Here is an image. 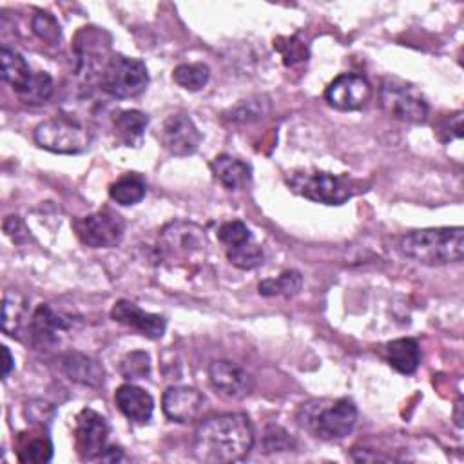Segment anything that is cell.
<instances>
[{"instance_id": "obj_7", "label": "cell", "mask_w": 464, "mask_h": 464, "mask_svg": "<svg viewBox=\"0 0 464 464\" xmlns=\"http://www.w3.org/2000/svg\"><path fill=\"white\" fill-rule=\"evenodd\" d=\"M149 71L138 58L112 56L102 72V89L114 98H134L147 89Z\"/></svg>"}, {"instance_id": "obj_15", "label": "cell", "mask_w": 464, "mask_h": 464, "mask_svg": "<svg viewBox=\"0 0 464 464\" xmlns=\"http://www.w3.org/2000/svg\"><path fill=\"white\" fill-rule=\"evenodd\" d=\"M163 246L167 252L183 257H196L205 254V236L199 227L185 221H172L161 232Z\"/></svg>"}, {"instance_id": "obj_21", "label": "cell", "mask_w": 464, "mask_h": 464, "mask_svg": "<svg viewBox=\"0 0 464 464\" xmlns=\"http://www.w3.org/2000/svg\"><path fill=\"white\" fill-rule=\"evenodd\" d=\"M0 71L2 80L9 83L14 92H18L33 76V71L29 69L25 58L18 51L9 49L7 45H4L0 51Z\"/></svg>"}, {"instance_id": "obj_33", "label": "cell", "mask_w": 464, "mask_h": 464, "mask_svg": "<svg viewBox=\"0 0 464 464\" xmlns=\"http://www.w3.org/2000/svg\"><path fill=\"white\" fill-rule=\"evenodd\" d=\"M218 237L221 243L227 245V248L237 246L248 239H252V234L248 230V227L243 221H227L218 228Z\"/></svg>"}, {"instance_id": "obj_30", "label": "cell", "mask_w": 464, "mask_h": 464, "mask_svg": "<svg viewBox=\"0 0 464 464\" xmlns=\"http://www.w3.org/2000/svg\"><path fill=\"white\" fill-rule=\"evenodd\" d=\"M270 111V102L265 96H256L239 102L232 111H230V121H239V123H248L261 120L265 114Z\"/></svg>"}, {"instance_id": "obj_23", "label": "cell", "mask_w": 464, "mask_h": 464, "mask_svg": "<svg viewBox=\"0 0 464 464\" xmlns=\"http://www.w3.org/2000/svg\"><path fill=\"white\" fill-rule=\"evenodd\" d=\"M147 123H149V116L136 109L120 111L114 116V130H116L118 138L129 147L130 145L136 147L140 143Z\"/></svg>"}, {"instance_id": "obj_32", "label": "cell", "mask_w": 464, "mask_h": 464, "mask_svg": "<svg viewBox=\"0 0 464 464\" xmlns=\"http://www.w3.org/2000/svg\"><path fill=\"white\" fill-rule=\"evenodd\" d=\"M31 25H33L34 34L51 45H56L62 38V27H60L58 20L49 13H36L33 16Z\"/></svg>"}, {"instance_id": "obj_24", "label": "cell", "mask_w": 464, "mask_h": 464, "mask_svg": "<svg viewBox=\"0 0 464 464\" xmlns=\"http://www.w3.org/2000/svg\"><path fill=\"white\" fill-rule=\"evenodd\" d=\"M301 286H303V276L297 270H285L281 276L274 279H263L257 290L265 297H274V295L294 297L301 292Z\"/></svg>"}, {"instance_id": "obj_39", "label": "cell", "mask_w": 464, "mask_h": 464, "mask_svg": "<svg viewBox=\"0 0 464 464\" xmlns=\"http://www.w3.org/2000/svg\"><path fill=\"white\" fill-rule=\"evenodd\" d=\"M453 419H455V424L459 428H462V397L457 399L455 402V413H453Z\"/></svg>"}, {"instance_id": "obj_13", "label": "cell", "mask_w": 464, "mask_h": 464, "mask_svg": "<svg viewBox=\"0 0 464 464\" xmlns=\"http://www.w3.org/2000/svg\"><path fill=\"white\" fill-rule=\"evenodd\" d=\"M111 317L116 323H121L129 328L138 330L141 335H145L149 339L163 337L165 328H167V321L163 315L145 312L138 304H134L127 299H120L114 303V306L111 310Z\"/></svg>"}, {"instance_id": "obj_2", "label": "cell", "mask_w": 464, "mask_h": 464, "mask_svg": "<svg viewBox=\"0 0 464 464\" xmlns=\"http://www.w3.org/2000/svg\"><path fill=\"white\" fill-rule=\"evenodd\" d=\"M399 250L406 257L428 266L455 263L464 256V228L442 227L413 230L399 239Z\"/></svg>"}, {"instance_id": "obj_18", "label": "cell", "mask_w": 464, "mask_h": 464, "mask_svg": "<svg viewBox=\"0 0 464 464\" xmlns=\"http://www.w3.org/2000/svg\"><path fill=\"white\" fill-rule=\"evenodd\" d=\"M114 402L118 410L136 424L149 422L154 411V399L150 393L132 382H125L116 390Z\"/></svg>"}, {"instance_id": "obj_22", "label": "cell", "mask_w": 464, "mask_h": 464, "mask_svg": "<svg viewBox=\"0 0 464 464\" xmlns=\"http://www.w3.org/2000/svg\"><path fill=\"white\" fill-rule=\"evenodd\" d=\"M145 192H147V183L136 172H127V174L120 176L109 187L111 199L116 201L118 205H123V207L140 203L145 198Z\"/></svg>"}, {"instance_id": "obj_35", "label": "cell", "mask_w": 464, "mask_h": 464, "mask_svg": "<svg viewBox=\"0 0 464 464\" xmlns=\"http://www.w3.org/2000/svg\"><path fill=\"white\" fill-rule=\"evenodd\" d=\"M274 47H277V49L281 51V54H283L286 65L295 63V62H301V60H306V56H308V51H306L304 44H301L295 36L286 38V44H285V45L274 44Z\"/></svg>"}, {"instance_id": "obj_8", "label": "cell", "mask_w": 464, "mask_h": 464, "mask_svg": "<svg viewBox=\"0 0 464 464\" xmlns=\"http://www.w3.org/2000/svg\"><path fill=\"white\" fill-rule=\"evenodd\" d=\"M78 239L91 248H112L121 243L125 221L114 210L103 208L72 221Z\"/></svg>"}, {"instance_id": "obj_34", "label": "cell", "mask_w": 464, "mask_h": 464, "mask_svg": "<svg viewBox=\"0 0 464 464\" xmlns=\"http://www.w3.org/2000/svg\"><path fill=\"white\" fill-rule=\"evenodd\" d=\"M265 448L268 451H285L292 448V439L283 428L268 426L265 431Z\"/></svg>"}, {"instance_id": "obj_37", "label": "cell", "mask_w": 464, "mask_h": 464, "mask_svg": "<svg viewBox=\"0 0 464 464\" xmlns=\"http://www.w3.org/2000/svg\"><path fill=\"white\" fill-rule=\"evenodd\" d=\"M100 459H102V460H107V462H116V460H121V459H123V453H121L120 448L111 446V448H105V450L102 451Z\"/></svg>"}, {"instance_id": "obj_3", "label": "cell", "mask_w": 464, "mask_h": 464, "mask_svg": "<svg viewBox=\"0 0 464 464\" xmlns=\"http://www.w3.org/2000/svg\"><path fill=\"white\" fill-rule=\"evenodd\" d=\"M299 424L314 437L332 440L346 437L357 420V408L353 401L343 397L335 401H308L297 411Z\"/></svg>"}, {"instance_id": "obj_26", "label": "cell", "mask_w": 464, "mask_h": 464, "mask_svg": "<svg viewBox=\"0 0 464 464\" xmlns=\"http://www.w3.org/2000/svg\"><path fill=\"white\" fill-rule=\"evenodd\" d=\"M210 71L205 63H179L172 71V80L185 91H199L207 85Z\"/></svg>"}, {"instance_id": "obj_6", "label": "cell", "mask_w": 464, "mask_h": 464, "mask_svg": "<svg viewBox=\"0 0 464 464\" xmlns=\"http://www.w3.org/2000/svg\"><path fill=\"white\" fill-rule=\"evenodd\" d=\"M379 102L382 111L406 123H424L428 118V103L424 96L408 82L386 76L379 89Z\"/></svg>"}, {"instance_id": "obj_1", "label": "cell", "mask_w": 464, "mask_h": 464, "mask_svg": "<svg viewBox=\"0 0 464 464\" xmlns=\"http://www.w3.org/2000/svg\"><path fill=\"white\" fill-rule=\"evenodd\" d=\"M254 446V430L245 413L205 419L194 435V455L201 462L227 464L243 460Z\"/></svg>"}, {"instance_id": "obj_27", "label": "cell", "mask_w": 464, "mask_h": 464, "mask_svg": "<svg viewBox=\"0 0 464 464\" xmlns=\"http://www.w3.org/2000/svg\"><path fill=\"white\" fill-rule=\"evenodd\" d=\"M53 92V80L47 72H33L29 82L16 92L27 105H42Z\"/></svg>"}, {"instance_id": "obj_11", "label": "cell", "mask_w": 464, "mask_h": 464, "mask_svg": "<svg viewBox=\"0 0 464 464\" xmlns=\"http://www.w3.org/2000/svg\"><path fill=\"white\" fill-rule=\"evenodd\" d=\"M372 96V85L366 78L352 72H343L330 82L324 91L326 102L339 111H357Z\"/></svg>"}, {"instance_id": "obj_16", "label": "cell", "mask_w": 464, "mask_h": 464, "mask_svg": "<svg viewBox=\"0 0 464 464\" xmlns=\"http://www.w3.org/2000/svg\"><path fill=\"white\" fill-rule=\"evenodd\" d=\"M71 328V321L58 314L51 304H40L29 323V334L38 348L53 346L58 341V335Z\"/></svg>"}, {"instance_id": "obj_25", "label": "cell", "mask_w": 464, "mask_h": 464, "mask_svg": "<svg viewBox=\"0 0 464 464\" xmlns=\"http://www.w3.org/2000/svg\"><path fill=\"white\" fill-rule=\"evenodd\" d=\"M25 317V299L16 292H7L2 304V330L14 337Z\"/></svg>"}, {"instance_id": "obj_17", "label": "cell", "mask_w": 464, "mask_h": 464, "mask_svg": "<svg viewBox=\"0 0 464 464\" xmlns=\"http://www.w3.org/2000/svg\"><path fill=\"white\" fill-rule=\"evenodd\" d=\"M62 372L74 382L89 388H100L105 382V368L102 362L82 352H69L60 361Z\"/></svg>"}, {"instance_id": "obj_28", "label": "cell", "mask_w": 464, "mask_h": 464, "mask_svg": "<svg viewBox=\"0 0 464 464\" xmlns=\"http://www.w3.org/2000/svg\"><path fill=\"white\" fill-rule=\"evenodd\" d=\"M18 459L22 462H31V464L49 462L53 459V442L49 440L47 435L22 439L18 446Z\"/></svg>"}, {"instance_id": "obj_14", "label": "cell", "mask_w": 464, "mask_h": 464, "mask_svg": "<svg viewBox=\"0 0 464 464\" xmlns=\"http://www.w3.org/2000/svg\"><path fill=\"white\" fill-rule=\"evenodd\" d=\"M161 406L165 415L176 422L196 420L205 406V397L201 392L190 386H170L165 390Z\"/></svg>"}, {"instance_id": "obj_31", "label": "cell", "mask_w": 464, "mask_h": 464, "mask_svg": "<svg viewBox=\"0 0 464 464\" xmlns=\"http://www.w3.org/2000/svg\"><path fill=\"white\" fill-rule=\"evenodd\" d=\"M150 372V357L143 350H134L129 352L121 361H120V373L132 381V379H143Z\"/></svg>"}, {"instance_id": "obj_29", "label": "cell", "mask_w": 464, "mask_h": 464, "mask_svg": "<svg viewBox=\"0 0 464 464\" xmlns=\"http://www.w3.org/2000/svg\"><path fill=\"white\" fill-rule=\"evenodd\" d=\"M227 257L234 266H237L241 270H252L263 263L265 254L259 245H256L252 239H248L237 246L227 248Z\"/></svg>"}, {"instance_id": "obj_4", "label": "cell", "mask_w": 464, "mask_h": 464, "mask_svg": "<svg viewBox=\"0 0 464 464\" xmlns=\"http://www.w3.org/2000/svg\"><path fill=\"white\" fill-rule=\"evenodd\" d=\"M286 183L295 194L323 205H343L359 192L355 181L323 170H295Z\"/></svg>"}, {"instance_id": "obj_19", "label": "cell", "mask_w": 464, "mask_h": 464, "mask_svg": "<svg viewBox=\"0 0 464 464\" xmlns=\"http://www.w3.org/2000/svg\"><path fill=\"white\" fill-rule=\"evenodd\" d=\"M210 169L216 176V179L228 190H239L250 183L252 178V169L248 163L228 156V154H219L212 160Z\"/></svg>"}, {"instance_id": "obj_12", "label": "cell", "mask_w": 464, "mask_h": 464, "mask_svg": "<svg viewBox=\"0 0 464 464\" xmlns=\"http://www.w3.org/2000/svg\"><path fill=\"white\" fill-rule=\"evenodd\" d=\"M201 132L187 114H170L160 130L161 145L172 156H190L201 143Z\"/></svg>"}, {"instance_id": "obj_9", "label": "cell", "mask_w": 464, "mask_h": 464, "mask_svg": "<svg viewBox=\"0 0 464 464\" xmlns=\"http://www.w3.org/2000/svg\"><path fill=\"white\" fill-rule=\"evenodd\" d=\"M109 435V424L105 417H102L98 411L91 408H83L76 415V426H74V444L80 459L91 460L102 455L105 450Z\"/></svg>"}, {"instance_id": "obj_38", "label": "cell", "mask_w": 464, "mask_h": 464, "mask_svg": "<svg viewBox=\"0 0 464 464\" xmlns=\"http://www.w3.org/2000/svg\"><path fill=\"white\" fill-rule=\"evenodd\" d=\"M2 353H4V379L9 375V372H11V368H13V355H11V352H9V348L7 346H2Z\"/></svg>"}, {"instance_id": "obj_20", "label": "cell", "mask_w": 464, "mask_h": 464, "mask_svg": "<svg viewBox=\"0 0 464 464\" xmlns=\"http://www.w3.org/2000/svg\"><path fill=\"white\" fill-rule=\"evenodd\" d=\"M386 361L399 373L410 375L420 364V348L415 339L401 337L386 344Z\"/></svg>"}, {"instance_id": "obj_5", "label": "cell", "mask_w": 464, "mask_h": 464, "mask_svg": "<svg viewBox=\"0 0 464 464\" xmlns=\"http://www.w3.org/2000/svg\"><path fill=\"white\" fill-rule=\"evenodd\" d=\"M34 141L38 147L56 154H80L89 149L92 134L76 120L56 116L34 129Z\"/></svg>"}, {"instance_id": "obj_10", "label": "cell", "mask_w": 464, "mask_h": 464, "mask_svg": "<svg viewBox=\"0 0 464 464\" xmlns=\"http://www.w3.org/2000/svg\"><path fill=\"white\" fill-rule=\"evenodd\" d=\"M208 381L218 395L239 401L246 397L254 388L252 375L234 361H214L208 368Z\"/></svg>"}, {"instance_id": "obj_36", "label": "cell", "mask_w": 464, "mask_h": 464, "mask_svg": "<svg viewBox=\"0 0 464 464\" xmlns=\"http://www.w3.org/2000/svg\"><path fill=\"white\" fill-rule=\"evenodd\" d=\"M5 221H7L9 225H13V228H11V227H4L5 234H7L9 237H13L14 241H22V237L25 236V228H24V223L20 221V218H18V216H7Z\"/></svg>"}]
</instances>
